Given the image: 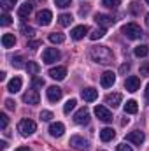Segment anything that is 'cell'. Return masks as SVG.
<instances>
[{"instance_id": "1", "label": "cell", "mask_w": 149, "mask_h": 151, "mask_svg": "<svg viewBox=\"0 0 149 151\" xmlns=\"http://www.w3.org/2000/svg\"><path fill=\"white\" fill-rule=\"evenodd\" d=\"M90 56L93 62H97L100 65H111L114 60V55L107 46H93L90 49Z\"/></svg>"}, {"instance_id": "2", "label": "cell", "mask_w": 149, "mask_h": 151, "mask_svg": "<svg viewBox=\"0 0 149 151\" xmlns=\"http://www.w3.org/2000/svg\"><path fill=\"white\" fill-rule=\"evenodd\" d=\"M121 32H123L125 37L132 39V40L140 39V35H142V30H140V27H139L137 23H126V25L121 28Z\"/></svg>"}, {"instance_id": "3", "label": "cell", "mask_w": 149, "mask_h": 151, "mask_svg": "<svg viewBox=\"0 0 149 151\" xmlns=\"http://www.w3.org/2000/svg\"><path fill=\"white\" fill-rule=\"evenodd\" d=\"M18 130H19V134L21 135H25V137H28V135H32L35 130H37V125H35V121L34 119H21L19 123H18Z\"/></svg>"}, {"instance_id": "4", "label": "cell", "mask_w": 149, "mask_h": 151, "mask_svg": "<svg viewBox=\"0 0 149 151\" xmlns=\"http://www.w3.org/2000/svg\"><path fill=\"white\" fill-rule=\"evenodd\" d=\"M42 60H44V63H54V62H58L60 60V51L56 49V47H46L44 49V53H42Z\"/></svg>"}, {"instance_id": "5", "label": "cell", "mask_w": 149, "mask_h": 151, "mask_svg": "<svg viewBox=\"0 0 149 151\" xmlns=\"http://www.w3.org/2000/svg\"><path fill=\"white\" fill-rule=\"evenodd\" d=\"M95 114H97L98 119L104 121V123H111L112 121V113L105 107V106H97V107H95Z\"/></svg>"}, {"instance_id": "6", "label": "cell", "mask_w": 149, "mask_h": 151, "mask_svg": "<svg viewBox=\"0 0 149 151\" xmlns=\"http://www.w3.org/2000/svg\"><path fill=\"white\" fill-rule=\"evenodd\" d=\"M34 5H35V2H34V0H27L23 5H19V9H18V16H19L21 19L28 18V16L32 14V11H34Z\"/></svg>"}, {"instance_id": "7", "label": "cell", "mask_w": 149, "mask_h": 151, "mask_svg": "<svg viewBox=\"0 0 149 151\" xmlns=\"http://www.w3.org/2000/svg\"><path fill=\"white\" fill-rule=\"evenodd\" d=\"M70 146L74 148V150H79V151H86L90 148V142L84 139V137H79V135H74V137H70Z\"/></svg>"}, {"instance_id": "8", "label": "cell", "mask_w": 149, "mask_h": 151, "mask_svg": "<svg viewBox=\"0 0 149 151\" xmlns=\"http://www.w3.org/2000/svg\"><path fill=\"white\" fill-rule=\"evenodd\" d=\"M126 141L132 142V144L140 146V144L146 141V135H144V132H140V130H133V132H130V134L126 135Z\"/></svg>"}, {"instance_id": "9", "label": "cell", "mask_w": 149, "mask_h": 151, "mask_svg": "<svg viewBox=\"0 0 149 151\" xmlns=\"http://www.w3.org/2000/svg\"><path fill=\"white\" fill-rule=\"evenodd\" d=\"M125 88H126V91H130V93L137 91V90L140 88V79H139L137 76H130V77H126V81H125Z\"/></svg>"}, {"instance_id": "10", "label": "cell", "mask_w": 149, "mask_h": 151, "mask_svg": "<svg viewBox=\"0 0 149 151\" xmlns=\"http://www.w3.org/2000/svg\"><path fill=\"white\" fill-rule=\"evenodd\" d=\"M51 19H53V12H51V11L42 9V11H39V12H37V23H39V25L47 27V25L51 23Z\"/></svg>"}, {"instance_id": "11", "label": "cell", "mask_w": 149, "mask_h": 151, "mask_svg": "<svg viewBox=\"0 0 149 151\" xmlns=\"http://www.w3.org/2000/svg\"><path fill=\"white\" fill-rule=\"evenodd\" d=\"M74 121L77 125H88V123H90V111H88L86 107L79 109V111L74 114Z\"/></svg>"}, {"instance_id": "12", "label": "cell", "mask_w": 149, "mask_h": 151, "mask_svg": "<svg viewBox=\"0 0 149 151\" xmlns=\"http://www.w3.org/2000/svg\"><path fill=\"white\" fill-rule=\"evenodd\" d=\"M95 21L102 27V28H105V27H111V25H114V18L112 16H109V14H102V12H98V14H95Z\"/></svg>"}, {"instance_id": "13", "label": "cell", "mask_w": 149, "mask_h": 151, "mask_svg": "<svg viewBox=\"0 0 149 151\" xmlns=\"http://www.w3.org/2000/svg\"><path fill=\"white\" fill-rule=\"evenodd\" d=\"M116 83V74L112 72V70H105L102 77H100V84L104 86V88H111L112 84Z\"/></svg>"}, {"instance_id": "14", "label": "cell", "mask_w": 149, "mask_h": 151, "mask_svg": "<svg viewBox=\"0 0 149 151\" xmlns=\"http://www.w3.org/2000/svg\"><path fill=\"white\" fill-rule=\"evenodd\" d=\"M62 95H63V91L60 86H49L47 88V100L49 102H58L62 99Z\"/></svg>"}, {"instance_id": "15", "label": "cell", "mask_w": 149, "mask_h": 151, "mask_svg": "<svg viewBox=\"0 0 149 151\" xmlns=\"http://www.w3.org/2000/svg\"><path fill=\"white\" fill-rule=\"evenodd\" d=\"M23 100L27 102V104H30V106H35L40 102V95H39L37 90H28L25 95H23Z\"/></svg>"}, {"instance_id": "16", "label": "cell", "mask_w": 149, "mask_h": 151, "mask_svg": "<svg viewBox=\"0 0 149 151\" xmlns=\"http://www.w3.org/2000/svg\"><path fill=\"white\" fill-rule=\"evenodd\" d=\"M88 32H90V28H88L86 25H79V27H74V28H72L70 37L74 39V40H81V39L84 37Z\"/></svg>"}, {"instance_id": "17", "label": "cell", "mask_w": 149, "mask_h": 151, "mask_svg": "<svg viewBox=\"0 0 149 151\" xmlns=\"http://www.w3.org/2000/svg\"><path fill=\"white\" fill-rule=\"evenodd\" d=\"M65 76H67V69L65 67H53V69H49V77L54 79V81H62V79H65Z\"/></svg>"}, {"instance_id": "18", "label": "cell", "mask_w": 149, "mask_h": 151, "mask_svg": "<svg viewBox=\"0 0 149 151\" xmlns=\"http://www.w3.org/2000/svg\"><path fill=\"white\" fill-rule=\"evenodd\" d=\"M21 84H23L21 77H19V76H14V77L7 83V91H9V93H16V91L21 90Z\"/></svg>"}, {"instance_id": "19", "label": "cell", "mask_w": 149, "mask_h": 151, "mask_svg": "<svg viewBox=\"0 0 149 151\" xmlns=\"http://www.w3.org/2000/svg\"><path fill=\"white\" fill-rule=\"evenodd\" d=\"M121 100H123V95H121V93H109V95L105 97V104H107L109 107H117V106L121 104Z\"/></svg>"}, {"instance_id": "20", "label": "cell", "mask_w": 149, "mask_h": 151, "mask_svg": "<svg viewBox=\"0 0 149 151\" xmlns=\"http://www.w3.org/2000/svg\"><path fill=\"white\" fill-rule=\"evenodd\" d=\"M63 132H65V125H63V123H60V121L51 123V127H49V134H51L53 137H62Z\"/></svg>"}, {"instance_id": "21", "label": "cell", "mask_w": 149, "mask_h": 151, "mask_svg": "<svg viewBox=\"0 0 149 151\" xmlns=\"http://www.w3.org/2000/svg\"><path fill=\"white\" fill-rule=\"evenodd\" d=\"M81 97H82L86 102H93V100H97L98 91H97L95 88H84V90L81 91Z\"/></svg>"}, {"instance_id": "22", "label": "cell", "mask_w": 149, "mask_h": 151, "mask_svg": "<svg viewBox=\"0 0 149 151\" xmlns=\"http://www.w3.org/2000/svg\"><path fill=\"white\" fill-rule=\"evenodd\" d=\"M14 44H16V37L12 35V34H4L2 35V46L4 47H14Z\"/></svg>"}, {"instance_id": "23", "label": "cell", "mask_w": 149, "mask_h": 151, "mask_svg": "<svg viewBox=\"0 0 149 151\" xmlns=\"http://www.w3.org/2000/svg\"><path fill=\"white\" fill-rule=\"evenodd\" d=\"M114 135H116V132L112 130V128H102L100 130V139L104 141V142H109L114 139Z\"/></svg>"}, {"instance_id": "24", "label": "cell", "mask_w": 149, "mask_h": 151, "mask_svg": "<svg viewBox=\"0 0 149 151\" xmlns=\"http://www.w3.org/2000/svg\"><path fill=\"white\" fill-rule=\"evenodd\" d=\"M137 111H139V106H137L135 100H128V102L125 104V113L126 114H135Z\"/></svg>"}, {"instance_id": "25", "label": "cell", "mask_w": 149, "mask_h": 151, "mask_svg": "<svg viewBox=\"0 0 149 151\" xmlns=\"http://www.w3.org/2000/svg\"><path fill=\"white\" fill-rule=\"evenodd\" d=\"M133 55H135L137 58H144V56H148L149 55L148 46H137V47L133 49Z\"/></svg>"}, {"instance_id": "26", "label": "cell", "mask_w": 149, "mask_h": 151, "mask_svg": "<svg viewBox=\"0 0 149 151\" xmlns=\"http://www.w3.org/2000/svg\"><path fill=\"white\" fill-rule=\"evenodd\" d=\"M63 40H65V35L60 34V32H53V34H49V42H53V44H62Z\"/></svg>"}, {"instance_id": "27", "label": "cell", "mask_w": 149, "mask_h": 151, "mask_svg": "<svg viewBox=\"0 0 149 151\" xmlns=\"http://www.w3.org/2000/svg\"><path fill=\"white\" fill-rule=\"evenodd\" d=\"M58 21H60V25H62V27H70V23L74 21V18H72L70 14H60Z\"/></svg>"}, {"instance_id": "28", "label": "cell", "mask_w": 149, "mask_h": 151, "mask_svg": "<svg viewBox=\"0 0 149 151\" xmlns=\"http://www.w3.org/2000/svg\"><path fill=\"white\" fill-rule=\"evenodd\" d=\"M104 35H105V28L100 27V28H95V30L90 34V39H91V40H98V39H102Z\"/></svg>"}, {"instance_id": "29", "label": "cell", "mask_w": 149, "mask_h": 151, "mask_svg": "<svg viewBox=\"0 0 149 151\" xmlns=\"http://www.w3.org/2000/svg\"><path fill=\"white\" fill-rule=\"evenodd\" d=\"M27 70H28V74L37 76L39 70H40V67H39V63H35V62H28L27 63Z\"/></svg>"}, {"instance_id": "30", "label": "cell", "mask_w": 149, "mask_h": 151, "mask_svg": "<svg viewBox=\"0 0 149 151\" xmlns=\"http://www.w3.org/2000/svg\"><path fill=\"white\" fill-rule=\"evenodd\" d=\"M121 4V0H102V5L107 9H117Z\"/></svg>"}, {"instance_id": "31", "label": "cell", "mask_w": 149, "mask_h": 151, "mask_svg": "<svg viewBox=\"0 0 149 151\" xmlns=\"http://www.w3.org/2000/svg\"><path fill=\"white\" fill-rule=\"evenodd\" d=\"M75 104H77V102H75V99H70V100H67V104L63 106V113L69 114V113H70V111H72V109L75 107Z\"/></svg>"}, {"instance_id": "32", "label": "cell", "mask_w": 149, "mask_h": 151, "mask_svg": "<svg viewBox=\"0 0 149 151\" xmlns=\"http://www.w3.org/2000/svg\"><path fill=\"white\" fill-rule=\"evenodd\" d=\"M11 19H12V18H11L7 12H4V14H2V18H0V25H2V27H9V25L12 23Z\"/></svg>"}, {"instance_id": "33", "label": "cell", "mask_w": 149, "mask_h": 151, "mask_svg": "<svg viewBox=\"0 0 149 151\" xmlns=\"http://www.w3.org/2000/svg\"><path fill=\"white\" fill-rule=\"evenodd\" d=\"M21 32H23L27 37H34V35H35V28H32V27H27V25H23V27H21Z\"/></svg>"}, {"instance_id": "34", "label": "cell", "mask_w": 149, "mask_h": 151, "mask_svg": "<svg viewBox=\"0 0 149 151\" xmlns=\"http://www.w3.org/2000/svg\"><path fill=\"white\" fill-rule=\"evenodd\" d=\"M16 4H18V0H2V7H4V11H9V9H12Z\"/></svg>"}, {"instance_id": "35", "label": "cell", "mask_w": 149, "mask_h": 151, "mask_svg": "<svg viewBox=\"0 0 149 151\" xmlns=\"http://www.w3.org/2000/svg\"><path fill=\"white\" fill-rule=\"evenodd\" d=\"M7 123H9V118H7V114L2 113V114H0V127H2V130H5V128H7Z\"/></svg>"}, {"instance_id": "36", "label": "cell", "mask_w": 149, "mask_h": 151, "mask_svg": "<svg viewBox=\"0 0 149 151\" xmlns=\"http://www.w3.org/2000/svg\"><path fill=\"white\" fill-rule=\"evenodd\" d=\"M54 4H56V7L65 9V7H69V5L72 4V0H54Z\"/></svg>"}, {"instance_id": "37", "label": "cell", "mask_w": 149, "mask_h": 151, "mask_svg": "<svg viewBox=\"0 0 149 151\" xmlns=\"http://www.w3.org/2000/svg\"><path fill=\"white\" fill-rule=\"evenodd\" d=\"M12 65H14L16 69L23 67V56H14V58H12Z\"/></svg>"}, {"instance_id": "38", "label": "cell", "mask_w": 149, "mask_h": 151, "mask_svg": "<svg viewBox=\"0 0 149 151\" xmlns=\"http://www.w3.org/2000/svg\"><path fill=\"white\" fill-rule=\"evenodd\" d=\"M140 76H149V62H144L140 65Z\"/></svg>"}, {"instance_id": "39", "label": "cell", "mask_w": 149, "mask_h": 151, "mask_svg": "<svg viewBox=\"0 0 149 151\" xmlns=\"http://www.w3.org/2000/svg\"><path fill=\"white\" fill-rule=\"evenodd\" d=\"M51 118H53V113H51V111H42V113H40V119H42V121H49Z\"/></svg>"}, {"instance_id": "40", "label": "cell", "mask_w": 149, "mask_h": 151, "mask_svg": "<svg viewBox=\"0 0 149 151\" xmlns=\"http://www.w3.org/2000/svg\"><path fill=\"white\" fill-rule=\"evenodd\" d=\"M46 83H44V79L42 77H34V88H42Z\"/></svg>"}, {"instance_id": "41", "label": "cell", "mask_w": 149, "mask_h": 151, "mask_svg": "<svg viewBox=\"0 0 149 151\" xmlns=\"http://www.w3.org/2000/svg\"><path fill=\"white\" fill-rule=\"evenodd\" d=\"M39 46H42V40H34V42H28V47H30V49H37Z\"/></svg>"}, {"instance_id": "42", "label": "cell", "mask_w": 149, "mask_h": 151, "mask_svg": "<svg viewBox=\"0 0 149 151\" xmlns=\"http://www.w3.org/2000/svg\"><path fill=\"white\" fill-rule=\"evenodd\" d=\"M117 151H133L130 146H126L125 142H121V144H117Z\"/></svg>"}, {"instance_id": "43", "label": "cell", "mask_w": 149, "mask_h": 151, "mask_svg": "<svg viewBox=\"0 0 149 151\" xmlns=\"http://www.w3.org/2000/svg\"><path fill=\"white\" fill-rule=\"evenodd\" d=\"M128 70H130V63H123V65L119 67V72H121V74H126Z\"/></svg>"}, {"instance_id": "44", "label": "cell", "mask_w": 149, "mask_h": 151, "mask_svg": "<svg viewBox=\"0 0 149 151\" xmlns=\"http://www.w3.org/2000/svg\"><path fill=\"white\" fill-rule=\"evenodd\" d=\"M5 107H7V109H11V111H12V109H14V107H16V104H14V100H11V99H7V100H5Z\"/></svg>"}, {"instance_id": "45", "label": "cell", "mask_w": 149, "mask_h": 151, "mask_svg": "<svg viewBox=\"0 0 149 151\" xmlns=\"http://www.w3.org/2000/svg\"><path fill=\"white\" fill-rule=\"evenodd\" d=\"M132 12L133 14H139V4L137 2H132Z\"/></svg>"}, {"instance_id": "46", "label": "cell", "mask_w": 149, "mask_h": 151, "mask_svg": "<svg viewBox=\"0 0 149 151\" xmlns=\"http://www.w3.org/2000/svg\"><path fill=\"white\" fill-rule=\"evenodd\" d=\"M14 151H30V148H27V146H21V148H18V150Z\"/></svg>"}, {"instance_id": "47", "label": "cell", "mask_w": 149, "mask_h": 151, "mask_svg": "<svg viewBox=\"0 0 149 151\" xmlns=\"http://www.w3.org/2000/svg\"><path fill=\"white\" fill-rule=\"evenodd\" d=\"M0 146H2V150H5V148H7V142H5V141H2V142H0Z\"/></svg>"}, {"instance_id": "48", "label": "cell", "mask_w": 149, "mask_h": 151, "mask_svg": "<svg viewBox=\"0 0 149 151\" xmlns=\"http://www.w3.org/2000/svg\"><path fill=\"white\" fill-rule=\"evenodd\" d=\"M146 99H149V83H148V86H146Z\"/></svg>"}, {"instance_id": "49", "label": "cell", "mask_w": 149, "mask_h": 151, "mask_svg": "<svg viewBox=\"0 0 149 151\" xmlns=\"http://www.w3.org/2000/svg\"><path fill=\"white\" fill-rule=\"evenodd\" d=\"M146 25H148V27H149V12H148V14H146Z\"/></svg>"}, {"instance_id": "50", "label": "cell", "mask_w": 149, "mask_h": 151, "mask_svg": "<svg viewBox=\"0 0 149 151\" xmlns=\"http://www.w3.org/2000/svg\"><path fill=\"white\" fill-rule=\"evenodd\" d=\"M146 4H148V5H149V0H146Z\"/></svg>"}]
</instances>
